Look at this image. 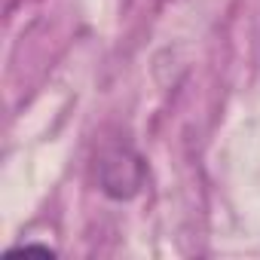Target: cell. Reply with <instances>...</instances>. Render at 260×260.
<instances>
[{"mask_svg": "<svg viewBox=\"0 0 260 260\" xmlns=\"http://www.w3.org/2000/svg\"><path fill=\"white\" fill-rule=\"evenodd\" d=\"M98 187L110 199H132L144 187V159L128 144H107L98 153Z\"/></svg>", "mask_w": 260, "mask_h": 260, "instance_id": "cell-1", "label": "cell"}]
</instances>
